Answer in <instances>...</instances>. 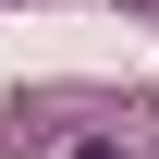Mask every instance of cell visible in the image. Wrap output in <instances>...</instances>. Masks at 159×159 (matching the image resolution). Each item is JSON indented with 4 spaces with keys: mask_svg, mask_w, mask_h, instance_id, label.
Returning <instances> with one entry per match:
<instances>
[{
    "mask_svg": "<svg viewBox=\"0 0 159 159\" xmlns=\"http://www.w3.org/2000/svg\"><path fill=\"white\" fill-rule=\"evenodd\" d=\"M74 159H122V147H74Z\"/></svg>",
    "mask_w": 159,
    "mask_h": 159,
    "instance_id": "6da1fadb",
    "label": "cell"
}]
</instances>
